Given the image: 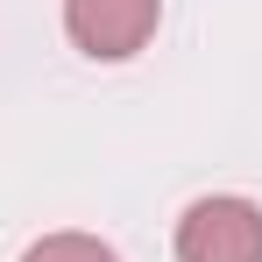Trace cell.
Returning <instances> with one entry per match:
<instances>
[{"label":"cell","instance_id":"cell-3","mask_svg":"<svg viewBox=\"0 0 262 262\" xmlns=\"http://www.w3.org/2000/svg\"><path fill=\"white\" fill-rule=\"evenodd\" d=\"M21 262H121L99 234H43V241H29Z\"/></svg>","mask_w":262,"mask_h":262},{"label":"cell","instance_id":"cell-1","mask_svg":"<svg viewBox=\"0 0 262 262\" xmlns=\"http://www.w3.org/2000/svg\"><path fill=\"white\" fill-rule=\"evenodd\" d=\"M177 262H262V206L241 191H206L177 213Z\"/></svg>","mask_w":262,"mask_h":262},{"label":"cell","instance_id":"cell-2","mask_svg":"<svg viewBox=\"0 0 262 262\" xmlns=\"http://www.w3.org/2000/svg\"><path fill=\"white\" fill-rule=\"evenodd\" d=\"M163 0H64V36L92 64H128L156 43Z\"/></svg>","mask_w":262,"mask_h":262}]
</instances>
